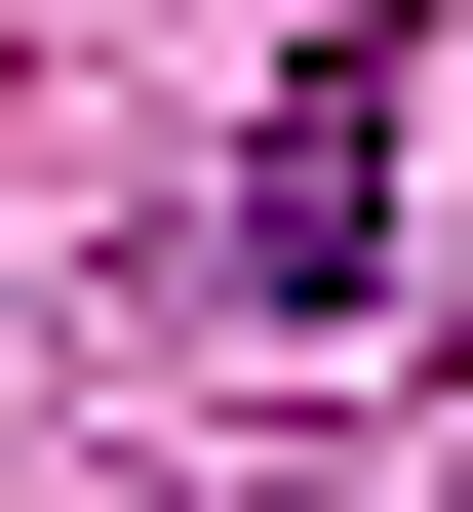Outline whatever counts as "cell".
<instances>
[{
    "label": "cell",
    "mask_w": 473,
    "mask_h": 512,
    "mask_svg": "<svg viewBox=\"0 0 473 512\" xmlns=\"http://www.w3.org/2000/svg\"><path fill=\"white\" fill-rule=\"evenodd\" d=\"M395 0H316V40H276V119H237V316H355V276H395Z\"/></svg>",
    "instance_id": "cell-1"
}]
</instances>
